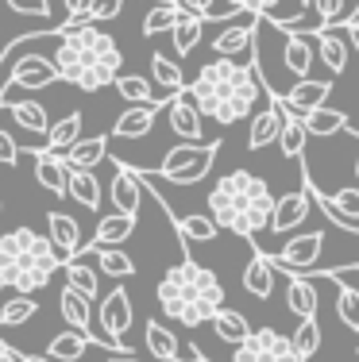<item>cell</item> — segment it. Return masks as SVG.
<instances>
[{
    "label": "cell",
    "instance_id": "1",
    "mask_svg": "<svg viewBox=\"0 0 359 362\" xmlns=\"http://www.w3.org/2000/svg\"><path fill=\"white\" fill-rule=\"evenodd\" d=\"M50 62L58 70V81L74 85L81 93H101L124 74L120 70L124 66L120 42L105 28H93V20H66L55 31Z\"/></svg>",
    "mask_w": 359,
    "mask_h": 362
},
{
    "label": "cell",
    "instance_id": "2",
    "mask_svg": "<svg viewBox=\"0 0 359 362\" xmlns=\"http://www.w3.org/2000/svg\"><path fill=\"white\" fill-rule=\"evenodd\" d=\"M193 105L205 119L217 124H239V119L255 116L263 105V85L255 62H239V58H212L201 66V74L186 85Z\"/></svg>",
    "mask_w": 359,
    "mask_h": 362
},
{
    "label": "cell",
    "instance_id": "3",
    "mask_svg": "<svg viewBox=\"0 0 359 362\" xmlns=\"http://www.w3.org/2000/svg\"><path fill=\"white\" fill-rule=\"evenodd\" d=\"M278 197L263 177L247 174V170H232L209 189V216L217 220L220 231H232L239 239H255L263 228H270V212H275Z\"/></svg>",
    "mask_w": 359,
    "mask_h": 362
},
{
    "label": "cell",
    "instance_id": "4",
    "mask_svg": "<svg viewBox=\"0 0 359 362\" xmlns=\"http://www.w3.org/2000/svg\"><path fill=\"white\" fill-rule=\"evenodd\" d=\"M155 297H159L162 313L182 327L212 324V316L224 308V286H220V278L209 270V266L193 262L190 255L162 274Z\"/></svg>",
    "mask_w": 359,
    "mask_h": 362
},
{
    "label": "cell",
    "instance_id": "5",
    "mask_svg": "<svg viewBox=\"0 0 359 362\" xmlns=\"http://www.w3.org/2000/svg\"><path fill=\"white\" fill-rule=\"evenodd\" d=\"M58 266H62V258H58L55 243L39 235L35 228H16L0 235V286L35 297L39 289L50 286Z\"/></svg>",
    "mask_w": 359,
    "mask_h": 362
},
{
    "label": "cell",
    "instance_id": "6",
    "mask_svg": "<svg viewBox=\"0 0 359 362\" xmlns=\"http://www.w3.org/2000/svg\"><path fill=\"white\" fill-rule=\"evenodd\" d=\"M217 154H220V143H178V146H170L166 158L159 162L155 177L174 181V185H198L201 177H209Z\"/></svg>",
    "mask_w": 359,
    "mask_h": 362
},
{
    "label": "cell",
    "instance_id": "7",
    "mask_svg": "<svg viewBox=\"0 0 359 362\" xmlns=\"http://www.w3.org/2000/svg\"><path fill=\"white\" fill-rule=\"evenodd\" d=\"M232 362H309L297 355L294 339L275 332V327H259L232 351Z\"/></svg>",
    "mask_w": 359,
    "mask_h": 362
},
{
    "label": "cell",
    "instance_id": "8",
    "mask_svg": "<svg viewBox=\"0 0 359 362\" xmlns=\"http://www.w3.org/2000/svg\"><path fill=\"white\" fill-rule=\"evenodd\" d=\"M324 231H305V235H297L294 243H282L275 255H267L270 258V266L275 270H286L290 278H305V274H313V266L321 262V255H324Z\"/></svg>",
    "mask_w": 359,
    "mask_h": 362
},
{
    "label": "cell",
    "instance_id": "9",
    "mask_svg": "<svg viewBox=\"0 0 359 362\" xmlns=\"http://www.w3.org/2000/svg\"><path fill=\"white\" fill-rule=\"evenodd\" d=\"M132 320H135L132 297H127L124 286H116L105 300H101V332L113 343V355H132V347H127V339H124V335L132 332Z\"/></svg>",
    "mask_w": 359,
    "mask_h": 362
},
{
    "label": "cell",
    "instance_id": "10",
    "mask_svg": "<svg viewBox=\"0 0 359 362\" xmlns=\"http://www.w3.org/2000/svg\"><path fill=\"white\" fill-rule=\"evenodd\" d=\"M58 81V70L50 62V54H23V58H12L8 66V77H0V97L8 89H47V85Z\"/></svg>",
    "mask_w": 359,
    "mask_h": 362
},
{
    "label": "cell",
    "instance_id": "11",
    "mask_svg": "<svg viewBox=\"0 0 359 362\" xmlns=\"http://www.w3.org/2000/svg\"><path fill=\"white\" fill-rule=\"evenodd\" d=\"M317 62V39L313 31H290L282 39V70H286L290 81H305Z\"/></svg>",
    "mask_w": 359,
    "mask_h": 362
},
{
    "label": "cell",
    "instance_id": "12",
    "mask_svg": "<svg viewBox=\"0 0 359 362\" xmlns=\"http://www.w3.org/2000/svg\"><path fill=\"white\" fill-rule=\"evenodd\" d=\"M255 23H259V16H251V12H239L236 20H228L224 31L212 39V54H217V58L247 54V50L255 47Z\"/></svg>",
    "mask_w": 359,
    "mask_h": 362
},
{
    "label": "cell",
    "instance_id": "13",
    "mask_svg": "<svg viewBox=\"0 0 359 362\" xmlns=\"http://www.w3.org/2000/svg\"><path fill=\"white\" fill-rule=\"evenodd\" d=\"M58 313H62V320L74 327V332H81L89 343H97V347H105V339L101 335H93V300L78 293L74 286H66L62 281V293H58Z\"/></svg>",
    "mask_w": 359,
    "mask_h": 362
},
{
    "label": "cell",
    "instance_id": "14",
    "mask_svg": "<svg viewBox=\"0 0 359 362\" xmlns=\"http://www.w3.org/2000/svg\"><path fill=\"white\" fill-rule=\"evenodd\" d=\"M309 209H313L309 189H294V193L278 197V201H275V212H270V231H275V235H286V231L302 228L305 216H309Z\"/></svg>",
    "mask_w": 359,
    "mask_h": 362
},
{
    "label": "cell",
    "instance_id": "15",
    "mask_svg": "<svg viewBox=\"0 0 359 362\" xmlns=\"http://www.w3.org/2000/svg\"><path fill=\"white\" fill-rule=\"evenodd\" d=\"M108 197H113L116 212H127V216H135V212H139V201H143V177H139V170H132V166H124V162H116L113 181H108Z\"/></svg>",
    "mask_w": 359,
    "mask_h": 362
},
{
    "label": "cell",
    "instance_id": "16",
    "mask_svg": "<svg viewBox=\"0 0 359 362\" xmlns=\"http://www.w3.org/2000/svg\"><path fill=\"white\" fill-rule=\"evenodd\" d=\"M47 239L55 243V251L62 262H70V258L81 255L85 239H81V228L78 220L70 216V212H47Z\"/></svg>",
    "mask_w": 359,
    "mask_h": 362
},
{
    "label": "cell",
    "instance_id": "17",
    "mask_svg": "<svg viewBox=\"0 0 359 362\" xmlns=\"http://www.w3.org/2000/svg\"><path fill=\"white\" fill-rule=\"evenodd\" d=\"M143 339H147V351L155 355L159 362H201V355L193 347H178V335L170 332L166 324L159 320H147V327H143Z\"/></svg>",
    "mask_w": 359,
    "mask_h": 362
},
{
    "label": "cell",
    "instance_id": "18",
    "mask_svg": "<svg viewBox=\"0 0 359 362\" xmlns=\"http://www.w3.org/2000/svg\"><path fill=\"white\" fill-rule=\"evenodd\" d=\"M166 124H170V132H174L182 143H198L205 116L198 112V105H193L190 93H178V97L166 105Z\"/></svg>",
    "mask_w": 359,
    "mask_h": 362
},
{
    "label": "cell",
    "instance_id": "19",
    "mask_svg": "<svg viewBox=\"0 0 359 362\" xmlns=\"http://www.w3.org/2000/svg\"><path fill=\"white\" fill-rule=\"evenodd\" d=\"M31 158H35V177H39V185L47 189V193L70 197V166H66L62 154H50L47 146H35Z\"/></svg>",
    "mask_w": 359,
    "mask_h": 362
},
{
    "label": "cell",
    "instance_id": "20",
    "mask_svg": "<svg viewBox=\"0 0 359 362\" xmlns=\"http://www.w3.org/2000/svg\"><path fill=\"white\" fill-rule=\"evenodd\" d=\"M329 93H332L329 77H305V81H294V89L278 100H282V108H290L294 116H305V112L321 108L324 100H329Z\"/></svg>",
    "mask_w": 359,
    "mask_h": 362
},
{
    "label": "cell",
    "instance_id": "21",
    "mask_svg": "<svg viewBox=\"0 0 359 362\" xmlns=\"http://www.w3.org/2000/svg\"><path fill=\"white\" fill-rule=\"evenodd\" d=\"M159 108L162 105H132V108H124L116 116V124H113V139H143V135H151V127H155V119H159Z\"/></svg>",
    "mask_w": 359,
    "mask_h": 362
},
{
    "label": "cell",
    "instance_id": "22",
    "mask_svg": "<svg viewBox=\"0 0 359 362\" xmlns=\"http://www.w3.org/2000/svg\"><path fill=\"white\" fill-rule=\"evenodd\" d=\"M151 77H155V89H159L162 105H170L178 93H186V74H182V66H178L170 54H162V50H155V54H151Z\"/></svg>",
    "mask_w": 359,
    "mask_h": 362
},
{
    "label": "cell",
    "instance_id": "23",
    "mask_svg": "<svg viewBox=\"0 0 359 362\" xmlns=\"http://www.w3.org/2000/svg\"><path fill=\"white\" fill-rule=\"evenodd\" d=\"M278 132H282V108H278V100H270L267 108H259L251 116V127H247V146H251V151H263V146L278 143Z\"/></svg>",
    "mask_w": 359,
    "mask_h": 362
},
{
    "label": "cell",
    "instance_id": "24",
    "mask_svg": "<svg viewBox=\"0 0 359 362\" xmlns=\"http://www.w3.org/2000/svg\"><path fill=\"white\" fill-rule=\"evenodd\" d=\"M275 100H278V97H275ZM278 108H282V100H278ZM305 143H309V132H305L302 116H294L290 108H282V132H278V151H282V158L302 162V158H305Z\"/></svg>",
    "mask_w": 359,
    "mask_h": 362
},
{
    "label": "cell",
    "instance_id": "25",
    "mask_svg": "<svg viewBox=\"0 0 359 362\" xmlns=\"http://www.w3.org/2000/svg\"><path fill=\"white\" fill-rule=\"evenodd\" d=\"M0 108L8 112V116L16 119V124L23 127V132H31V135H42V139H47V132H50V124H55V119L47 116V108L39 105V100H0Z\"/></svg>",
    "mask_w": 359,
    "mask_h": 362
},
{
    "label": "cell",
    "instance_id": "26",
    "mask_svg": "<svg viewBox=\"0 0 359 362\" xmlns=\"http://www.w3.org/2000/svg\"><path fill=\"white\" fill-rule=\"evenodd\" d=\"M313 39H317V62L324 66L329 74H344V66H348V35H340V31H332V28H321V31H313Z\"/></svg>",
    "mask_w": 359,
    "mask_h": 362
},
{
    "label": "cell",
    "instance_id": "27",
    "mask_svg": "<svg viewBox=\"0 0 359 362\" xmlns=\"http://www.w3.org/2000/svg\"><path fill=\"white\" fill-rule=\"evenodd\" d=\"M170 223H174L182 247H190V243H212V239L220 235L217 220H212L209 212H193V216H178V212H170Z\"/></svg>",
    "mask_w": 359,
    "mask_h": 362
},
{
    "label": "cell",
    "instance_id": "28",
    "mask_svg": "<svg viewBox=\"0 0 359 362\" xmlns=\"http://www.w3.org/2000/svg\"><path fill=\"white\" fill-rule=\"evenodd\" d=\"M324 278H332L340 286V293H336V313H340V320H344V327H352V332L359 335V286L348 278L344 266H340V270H329Z\"/></svg>",
    "mask_w": 359,
    "mask_h": 362
},
{
    "label": "cell",
    "instance_id": "29",
    "mask_svg": "<svg viewBox=\"0 0 359 362\" xmlns=\"http://www.w3.org/2000/svg\"><path fill=\"white\" fill-rule=\"evenodd\" d=\"M244 289L251 293V297L267 300L270 293H275V266H270V258L263 251H255L251 258H247L244 266Z\"/></svg>",
    "mask_w": 359,
    "mask_h": 362
},
{
    "label": "cell",
    "instance_id": "30",
    "mask_svg": "<svg viewBox=\"0 0 359 362\" xmlns=\"http://www.w3.org/2000/svg\"><path fill=\"white\" fill-rule=\"evenodd\" d=\"M70 170H97L108 158V135H93V139H78L62 154Z\"/></svg>",
    "mask_w": 359,
    "mask_h": 362
},
{
    "label": "cell",
    "instance_id": "31",
    "mask_svg": "<svg viewBox=\"0 0 359 362\" xmlns=\"http://www.w3.org/2000/svg\"><path fill=\"white\" fill-rule=\"evenodd\" d=\"M302 124H305V132L317 135V139H332V135H340V132H352V124H348L344 112H340V108H329V105L305 112Z\"/></svg>",
    "mask_w": 359,
    "mask_h": 362
},
{
    "label": "cell",
    "instance_id": "32",
    "mask_svg": "<svg viewBox=\"0 0 359 362\" xmlns=\"http://www.w3.org/2000/svg\"><path fill=\"white\" fill-rule=\"evenodd\" d=\"M132 231H135V216H127V212H108V216L97 220V231H93L89 247L124 243V239H132Z\"/></svg>",
    "mask_w": 359,
    "mask_h": 362
},
{
    "label": "cell",
    "instance_id": "33",
    "mask_svg": "<svg viewBox=\"0 0 359 362\" xmlns=\"http://www.w3.org/2000/svg\"><path fill=\"white\" fill-rule=\"evenodd\" d=\"M70 201H78L89 212H97L105 204V189H101L93 170H70Z\"/></svg>",
    "mask_w": 359,
    "mask_h": 362
},
{
    "label": "cell",
    "instance_id": "34",
    "mask_svg": "<svg viewBox=\"0 0 359 362\" xmlns=\"http://www.w3.org/2000/svg\"><path fill=\"white\" fill-rule=\"evenodd\" d=\"M39 313V305H35V297L31 293H0V327H20V324H28L31 316Z\"/></svg>",
    "mask_w": 359,
    "mask_h": 362
},
{
    "label": "cell",
    "instance_id": "35",
    "mask_svg": "<svg viewBox=\"0 0 359 362\" xmlns=\"http://www.w3.org/2000/svg\"><path fill=\"white\" fill-rule=\"evenodd\" d=\"M205 16H193V12H178V20H174V28H170V39H174V50L178 54H190L193 47L201 42V35H205Z\"/></svg>",
    "mask_w": 359,
    "mask_h": 362
},
{
    "label": "cell",
    "instance_id": "36",
    "mask_svg": "<svg viewBox=\"0 0 359 362\" xmlns=\"http://www.w3.org/2000/svg\"><path fill=\"white\" fill-rule=\"evenodd\" d=\"M81 124H85L81 112H70V116L55 119V124H50V132H47V151L50 154H66L74 143L81 139Z\"/></svg>",
    "mask_w": 359,
    "mask_h": 362
},
{
    "label": "cell",
    "instance_id": "37",
    "mask_svg": "<svg viewBox=\"0 0 359 362\" xmlns=\"http://www.w3.org/2000/svg\"><path fill=\"white\" fill-rule=\"evenodd\" d=\"M113 89L127 100V105H162L159 89L147 81V77H139V74H120L113 81Z\"/></svg>",
    "mask_w": 359,
    "mask_h": 362
},
{
    "label": "cell",
    "instance_id": "38",
    "mask_svg": "<svg viewBox=\"0 0 359 362\" xmlns=\"http://www.w3.org/2000/svg\"><path fill=\"white\" fill-rule=\"evenodd\" d=\"M212 332H217L220 343H232V347H239V343L251 335V324H247L244 313H236V308H220L217 316H212Z\"/></svg>",
    "mask_w": 359,
    "mask_h": 362
},
{
    "label": "cell",
    "instance_id": "39",
    "mask_svg": "<svg viewBox=\"0 0 359 362\" xmlns=\"http://www.w3.org/2000/svg\"><path fill=\"white\" fill-rule=\"evenodd\" d=\"M286 308L305 320V316H317V289H313L309 278H290L286 281Z\"/></svg>",
    "mask_w": 359,
    "mask_h": 362
},
{
    "label": "cell",
    "instance_id": "40",
    "mask_svg": "<svg viewBox=\"0 0 359 362\" xmlns=\"http://www.w3.org/2000/svg\"><path fill=\"white\" fill-rule=\"evenodd\" d=\"M62 278H66V286H74L78 293H85L89 300L101 297V270L85 266L81 258H70V262H62Z\"/></svg>",
    "mask_w": 359,
    "mask_h": 362
},
{
    "label": "cell",
    "instance_id": "41",
    "mask_svg": "<svg viewBox=\"0 0 359 362\" xmlns=\"http://www.w3.org/2000/svg\"><path fill=\"white\" fill-rule=\"evenodd\" d=\"M85 347H89V339H85L81 332H62V335H50V343H47V358L50 362H81L85 355Z\"/></svg>",
    "mask_w": 359,
    "mask_h": 362
},
{
    "label": "cell",
    "instance_id": "42",
    "mask_svg": "<svg viewBox=\"0 0 359 362\" xmlns=\"http://www.w3.org/2000/svg\"><path fill=\"white\" fill-rule=\"evenodd\" d=\"M85 251H97V270L108 274V278L127 281V278L135 274V262H132V258H127L124 251H116V247H89V243H85L81 255H85Z\"/></svg>",
    "mask_w": 359,
    "mask_h": 362
},
{
    "label": "cell",
    "instance_id": "43",
    "mask_svg": "<svg viewBox=\"0 0 359 362\" xmlns=\"http://www.w3.org/2000/svg\"><path fill=\"white\" fill-rule=\"evenodd\" d=\"M290 339H294V347H297V355H302V358L317 355V351H321V324H317V316H305V320L294 327Z\"/></svg>",
    "mask_w": 359,
    "mask_h": 362
},
{
    "label": "cell",
    "instance_id": "44",
    "mask_svg": "<svg viewBox=\"0 0 359 362\" xmlns=\"http://www.w3.org/2000/svg\"><path fill=\"white\" fill-rule=\"evenodd\" d=\"M178 12H182L178 4H155L147 16H143V28H139V31H143L147 39H155V35H166V31L174 28Z\"/></svg>",
    "mask_w": 359,
    "mask_h": 362
},
{
    "label": "cell",
    "instance_id": "45",
    "mask_svg": "<svg viewBox=\"0 0 359 362\" xmlns=\"http://www.w3.org/2000/svg\"><path fill=\"white\" fill-rule=\"evenodd\" d=\"M309 8H313V20H317V28H313V31L332 28V23H340V20H352L348 0H313Z\"/></svg>",
    "mask_w": 359,
    "mask_h": 362
},
{
    "label": "cell",
    "instance_id": "46",
    "mask_svg": "<svg viewBox=\"0 0 359 362\" xmlns=\"http://www.w3.org/2000/svg\"><path fill=\"white\" fill-rule=\"evenodd\" d=\"M329 197V204L336 212H344L348 220H355L359 223V189L355 185H344V189H336V193H324Z\"/></svg>",
    "mask_w": 359,
    "mask_h": 362
},
{
    "label": "cell",
    "instance_id": "47",
    "mask_svg": "<svg viewBox=\"0 0 359 362\" xmlns=\"http://www.w3.org/2000/svg\"><path fill=\"white\" fill-rule=\"evenodd\" d=\"M239 12H251V16H263V20H278V4L282 0H228Z\"/></svg>",
    "mask_w": 359,
    "mask_h": 362
},
{
    "label": "cell",
    "instance_id": "48",
    "mask_svg": "<svg viewBox=\"0 0 359 362\" xmlns=\"http://www.w3.org/2000/svg\"><path fill=\"white\" fill-rule=\"evenodd\" d=\"M16 16H35V20H50V0H4Z\"/></svg>",
    "mask_w": 359,
    "mask_h": 362
},
{
    "label": "cell",
    "instance_id": "49",
    "mask_svg": "<svg viewBox=\"0 0 359 362\" xmlns=\"http://www.w3.org/2000/svg\"><path fill=\"white\" fill-rule=\"evenodd\" d=\"M120 12H124V0H93L89 20L93 23H108V20H116Z\"/></svg>",
    "mask_w": 359,
    "mask_h": 362
},
{
    "label": "cell",
    "instance_id": "50",
    "mask_svg": "<svg viewBox=\"0 0 359 362\" xmlns=\"http://www.w3.org/2000/svg\"><path fill=\"white\" fill-rule=\"evenodd\" d=\"M20 162V146H16V139L0 127V166H16Z\"/></svg>",
    "mask_w": 359,
    "mask_h": 362
},
{
    "label": "cell",
    "instance_id": "51",
    "mask_svg": "<svg viewBox=\"0 0 359 362\" xmlns=\"http://www.w3.org/2000/svg\"><path fill=\"white\" fill-rule=\"evenodd\" d=\"M62 4H66V20H89L93 0H62Z\"/></svg>",
    "mask_w": 359,
    "mask_h": 362
},
{
    "label": "cell",
    "instance_id": "52",
    "mask_svg": "<svg viewBox=\"0 0 359 362\" xmlns=\"http://www.w3.org/2000/svg\"><path fill=\"white\" fill-rule=\"evenodd\" d=\"M178 8H186L193 16H205V20L212 16V0H178Z\"/></svg>",
    "mask_w": 359,
    "mask_h": 362
},
{
    "label": "cell",
    "instance_id": "53",
    "mask_svg": "<svg viewBox=\"0 0 359 362\" xmlns=\"http://www.w3.org/2000/svg\"><path fill=\"white\" fill-rule=\"evenodd\" d=\"M340 28H344V35H348V47H355V54H359V16H352V20H344Z\"/></svg>",
    "mask_w": 359,
    "mask_h": 362
},
{
    "label": "cell",
    "instance_id": "54",
    "mask_svg": "<svg viewBox=\"0 0 359 362\" xmlns=\"http://www.w3.org/2000/svg\"><path fill=\"white\" fill-rule=\"evenodd\" d=\"M0 362H20V351H12L4 339H0Z\"/></svg>",
    "mask_w": 359,
    "mask_h": 362
},
{
    "label": "cell",
    "instance_id": "55",
    "mask_svg": "<svg viewBox=\"0 0 359 362\" xmlns=\"http://www.w3.org/2000/svg\"><path fill=\"white\" fill-rule=\"evenodd\" d=\"M20 362H50L47 355H20Z\"/></svg>",
    "mask_w": 359,
    "mask_h": 362
},
{
    "label": "cell",
    "instance_id": "56",
    "mask_svg": "<svg viewBox=\"0 0 359 362\" xmlns=\"http://www.w3.org/2000/svg\"><path fill=\"white\" fill-rule=\"evenodd\" d=\"M108 362H139V358H135V355H113Z\"/></svg>",
    "mask_w": 359,
    "mask_h": 362
},
{
    "label": "cell",
    "instance_id": "57",
    "mask_svg": "<svg viewBox=\"0 0 359 362\" xmlns=\"http://www.w3.org/2000/svg\"><path fill=\"white\" fill-rule=\"evenodd\" d=\"M355 189H359V154H355Z\"/></svg>",
    "mask_w": 359,
    "mask_h": 362
},
{
    "label": "cell",
    "instance_id": "58",
    "mask_svg": "<svg viewBox=\"0 0 359 362\" xmlns=\"http://www.w3.org/2000/svg\"><path fill=\"white\" fill-rule=\"evenodd\" d=\"M155 4H174V0H155Z\"/></svg>",
    "mask_w": 359,
    "mask_h": 362
},
{
    "label": "cell",
    "instance_id": "59",
    "mask_svg": "<svg viewBox=\"0 0 359 362\" xmlns=\"http://www.w3.org/2000/svg\"><path fill=\"white\" fill-rule=\"evenodd\" d=\"M0 220H4V201H0Z\"/></svg>",
    "mask_w": 359,
    "mask_h": 362
},
{
    "label": "cell",
    "instance_id": "60",
    "mask_svg": "<svg viewBox=\"0 0 359 362\" xmlns=\"http://www.w3.org/2000/svg\"><path fill=\"white\" fill-rule=\"evenodd\" d=\"M174 4H178V0H174Z\"/></svg>",
    "mask_w": 359,
    "mask_h": 362
}]
</instances>
